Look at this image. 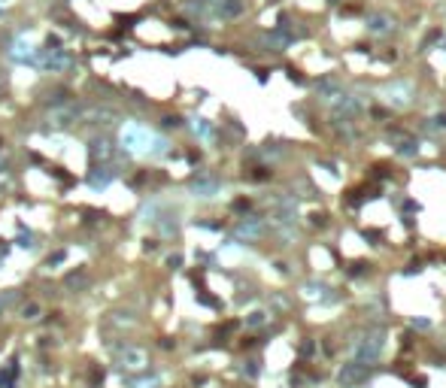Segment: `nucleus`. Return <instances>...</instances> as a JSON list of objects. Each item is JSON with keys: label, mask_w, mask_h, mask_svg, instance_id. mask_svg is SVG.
<instances>
[{"label": "nucleus", "mask_w": 446, "mask_h": 388, "mask_svg": "<svg viewBox=\"0 0 446 388\" xmlns=\"http://www.w3.org/2000/svg\"><path fill=\"white\" fill-rule=\"evenodd\" d=\"M115 361H118V370L121 373H140L149 364V352L143 346H121L118 355H115Z\"/></svg>", "instance_id": "f257e3e1"}, {"label": "nucleus", "mask_w": 446, "mask_h": 388, "mask_svg": "<svg viewBox=\"0 0 446 388\" xmlns=\"http://www.w3.org/2000/svg\"><path fill=\"white\" fill-rule=\"evenodd\" d=\"M79 118V106L76 103H67V106H58V109H52V115H49V121H52V127H58V131H64V127H70L73 121Z\"/></svg>", "instance_id": "f03ea898"}, {"label": "nucleus", "mask_w": 446, "mask_h": 388, "mask_svg": "<svg viewBox=\"0 0 446 388\" xmlns=\"http://www.w3.org/2000/svg\"><path fill=\"white\" fill-rule=\"evenodd\" d=\"M121 143H125L131 152H137V149H149V134H146L143 127L131 124V127H125V134H121Z\"/></svg>", "instance_id": "7ed1b4c3"}, {"label": "nucleus", "mask_w": 446, "mask_h": 388, "mask_svg": "<svg viewBox=\"0 0 446 388\" xmlns=\"http://www.w3.org/2000/svg\"><path fill=\"white\" fill-rule=\"evenodd\" d=\"M88 285H91V273L85 267H76L73 273L64 276V288L67 291H88Z\"/></svg>", "instance_id": "20e7f679"}, {"label": "nucleus", "mask_w": 446, "mask_h": 388, "mask_svg": "<svg viewBox=\"0 0 446 388\" xmlns=\"http://www.w3.org/2000/svg\"><path fill=\"white\" fill-rule=\"evenodd\" d=\"M106 325H109V328L125 331V328H134V325H137V316H134V313H128V310H115V313H109V316H106Z\"/></svg>", "instance_id": "39448f33"}, {"label": "nucleus", "mask_w": 446, "mask_h": 388, "mask_svg": "<svg viewBox=\"0 0 446 388\" xmlns=\"http://www.w3.org/2000/svg\"><path fill=\"white\" fill-rule=\"evenodd\" d=\"M88 152H91L94 161H106V158L112 155V143H109L106 137H97V140H91V149H88Z\"/></svg>", "instance_id": "423d86ee"}, {"label": "nucleus", "mask_w": 446, "mask_h": 388, "mask_svg": "<svg viewBox=\"0 0 446 388\" xmlns=\"http://www.w3.org/2000/svg\"><path fill=\"white\" fill-rule=\"evenodd\" d=\"M112 182V170L109 167H94L91 173H88V185L91 188H106Z\"/></svg>", "instance_id": "0eeeda50"}, {"label": "nucleus", "mask_w": 446, "mask_h": 388, "mask_svg": "<svg viewBox=\"0 0 446 388\" xmlns=\"http://www.w3.org/2000/svg\"><path fill=\"white\" fill-rule=\"evenodd\" d=\"M191 191H194L197 197H213V194L219 191V182H216V179L200 176V179H194V182H191Z\"/></svg>", "instance_id": "6e6552de"}, {"label": "nucleus", "mask_w": 446, "mask_h": 388, "mask_svg": "<svg viewBox=\"0 0 446 388\" xmlns=\"http://www.w3.org/2000/svg\"><path fill=\"white\" fill-rule=\"evenodd\" d=\"M243 12V0H222L219 3V15L222 18H237Z\"/></svg>", "instance_id": "1a4fd4ad"}, {"label": "nucleus", "mask_w": 446, "mask_h": 388, "mask_svg": "<svg viewBox=\"0 0 446 388\" xmlns=\"http://www.w3.org/2000/svg\"><path fill=\"white\" fill-rule=\"evenodd\" d=\"M364 376H368V367H364V364H349V367L340 373V379H343V382H352V379H355V382H361Z\"/></svg>", "instance_id": "9d476101"}, {"label": "nucleus", "mask_w": 446, "mask_h": 388, "mask_svg": "<svg viewBox=\"0 0 446 388\" xmlns=\"http://www.w3.org/2000/svg\"><path fill=\"white\" fill-rule=\"evenodd\" d=\"M67 64H70V58H67V52H64V49L52 52V58L46 61V67H49V70H64Z\"/></svg>", "instance_id": "9b49d317"}, {"label": "nucleus", "mask_w": 446, "mask_h": 388, "mask_svg": "<svg viewBox=\"0 0 446 388\" xmlns=\"http://www.w3.org/2000/svg\"><path fill=\"white\" fill-rule=\"evenodd\" d=\"M39 316H43V307H39L36 300H30V304L21 307V319H24V322H39Z\"/></svg>", "instance_id": "f8f14e48"}, {"label": "nucleus", "mask_w": 446, "mask_h": 388, "mask_svg": "<svg viewBox=\"0 0 446 388\" xmlns=\"http://www.w3.org/2000/svg\"><path fill=\"white\" fill-rule=\"evenodd\" d=\"M15 376H18V364H9L6 370H0V388H15Z\"/></svg>", "instance_id": "ddd939ff"}, {"label": "nucleus", "mask_w": 446, "mask_h": 388, "mask_svg": "<svg viewBox=\"0 0 446 388\" xmlns=\"http://www.w3.org/2000/svg\"><path fill=\"white\" fill-rule=\"evenodd\" d=\"M33 52H30V42H24V39H18L15 42V49H12V58H18V61H24V58H30Z\"/></svg>", "instance_id": "4468645a"}, {"label": "nucleus", "mask_w": 446, "mask_h": 388, "mask_svg": "<svg viewBox=\"0 0 446 388\" xmlns=\"http://www.w3.org/2000/svg\"><path fill=\"white\" fill-rule=\"evenodd\" d=\"M371 30L386 33V30H392V24H389V18H386V15H374V18H371Z\"/></svg>", "instance_id": "2eb2a0df"}, {"label": "nucleus", "mask_w": 446, "mask_h": 388, "mask_svg": "<svg viewBox=\"0 0 446 388\" xmlns=\"http://www.w3.org/2000/svg\"><path fill=\"white\" fill-rule=\"evenodd\" d=\"M125 388H158V379H137V382H128Z\"/></svg>", "instance_id": "dca6fc26"}, {"label": "nucleus", "mask_w": 446, "mask_h": 388, "mask_svg": "<svg viewBox=\"0 0 446 388\" xmlns=\"http://www.w3.org/2000/svg\"><path fill=\"white\" fill-rule=\"evenodd\" d=\"M64 258H67V252H55V255H49V267H52V264H61Z\"/></svg>", "instance_id": "f3484780"}, {"label": "nucleus", "mask_w": 446, "mask_h": 388, "mask_svg": "<svg viewBox=\"0 0 446 388\" xmlns=\"http://www.w3.org/2000/svg\"><path fill=\"white\" fill-rule=\"evenodd\" d=\"M161 124H164V127H179V118H176V115H167Z\"/></svg>", "instance_id": "a211bd4d"}, {"label": "nucleus", "mask_w": 446, "mask_h": 388, "mask_svg": "<svg viewBox=\"0 0 446 388\" xmlns=\"http://www.w3.org/2000/svg\"><path fill=\"white\" fill-rule=\"evenodd\" d=\"M97 382H103V370H91V385H97Z\"/></svg>", "instance_id": "6ab92c4d"}, {"label": "nucleus", "mask_w": 446, "mask_h": 388, "mask_svg": "<svg viewBox=\"0 0 446 388\" xmlns=\"http://www.w3.org/2000/svg\"><path fill=\"white\" fill-rule=\"evenodd\" d=\"M18 246H24V249H30V246H33V237H30V234H27V237L21 234V243H18Z\"/></svg>", "instance_id": "aec40b11"}, {"label": "nucleus", "mask_w": 446, "mask_h": 388, "mask_svg": "<svg viewBox=\"0 0 446 388\" xmlns=\"http://www.w3.org/2000/svg\"><path fill=\"white\" fill-rule=\"evenodd\" d=\"M264 322V313H252V319H249V325H261Z\"/></svg>", "instance_id": "412c9836"}, {"label": "nucleus", "mask_w": 446, "mask_h": 388, "mask_svg": "<svg viewBox=\"0 0 446 388\" xmlns=\"http://www.w3.org/2000/svg\"><path fill=\"white\" fill-rule=\"evenodd\" d=\"M0 146H3V140H0Z\"/></svg>", "instance_id": "4be33fe9"}]
</instances>
